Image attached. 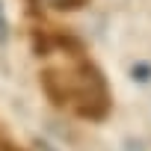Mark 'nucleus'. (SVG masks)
<instances>
[{
	"label": "nucleus",
	"instance_id": "4",
	"mask_svg": "<svg viewBox=\"0 0 151 151\" xmlns=\"http://www.w3.org/2000/svg\"><path fill=\"white\" fill-rule=\"evenodd\" d=\"M9 36V18H6V9H3V3H0V42H3Z\"/></svg>",
	"mask_w": 151,
	"mask_h": 151
},
{
	"label": "nucleus",
	"instance_id": "2",
	"mask_svg": "<svg viewBox=\"0 0 151 151\" xmlns=\"http://www.w3.org/2000/svg\"><path fill=\"white\" fill-rule=\"evenodd\" d=\"M36 6H47V9H62V12H74V9H83L89 6V0H30Z\"/></svg>",
	"mask_w": 151,
	"mask_h": 151
},
{
	"label": "nucleus",
	"instance_id": "1",
	"mask_svg": "<svg viewBox=\"0 0 151 151\" xmlns=\"http://www.w3.org/2000/svg\"><path fill=\"white\" fill-rule=\"evenodd\" d=\"M42 86H45V92L53 104H59V107L68 104L83 119H104L107 110H110L107 80L86 59H80L68 71H56V68L42 71Z\"/></svg>",
	"mask_w": 151,
	"mask_h": 151
},
{
	"label": "nucleus",
	"instance_id": "3",
	"mask_svg": "<svg viewBox=\"0 0 151 151\" xmlns=\"http://www.w3.org/2000/svg\"><path fill=\"white\" fill-rule=\"evenodd\" d=\"M130 74H133V80L148 83V80H151V65H148V62H136V65L130 68Z\"/></svg>",
	"mask_w": 151,
	"mask_h": 151
},
{
	"label": "nucleus",
	"instance_id": "5",
	"mask_svg": "<svg viewBox=\"0 0 151 151\" xmlns=\"http://www.w3.org/2000/svg\"><path fill=\"white\" fill-rule=\"evenodd\" d=\"M0 151H18V148H12V145H0Z\"/></svg>",
	"mask_w": 151,
	"mask_h": 151
},
{
	"label": "nucleus",
	"instance_id": "6",
	"mask_svg": "<svg viewBox=\"0 0 151 151\" xmlns=\"http://www.w3.org/2000/svg\"><path fill=\"white\" fill-rule=\"evenodd\" d=\"M39 151H53V148L50 145H39Z\"/></svg>",
	"mask_w": 151,
	"mask_h": 151
}]
</instances>
